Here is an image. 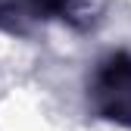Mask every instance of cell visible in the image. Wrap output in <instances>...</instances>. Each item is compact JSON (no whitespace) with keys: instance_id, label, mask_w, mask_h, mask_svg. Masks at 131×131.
Returning <instances> with one entry per match:
<instances>
[{"instance_id":"cell-2","label":"cell","mask_w":131,"mask_h":131,"mask_svg":"<svg viewBox=\"0 0 131 131\" xmlns=\"http://www.w3.org/2000/svg\"><path fill=\"white\" fill-rule=\"evenodd\" d=\"M22 3L41 19H59V22L75 25V28L88 25L94 19L91 0H22Z\"/></svg>"},{"instance_id":"cell-1","label":"cell","mask_w":131,"mask_h":131,"mask_svg":"<svg viewBox=\"0 0 131 131\" xmlns=\"http://www.w3.org/2000/svg\"><path fill=\"white\" fill-rule=\"evenodd\" d=\"M91 109L106 122L131 128V53L112 50L94 66L88 81Z\"/></svg>"}]
</instances>
